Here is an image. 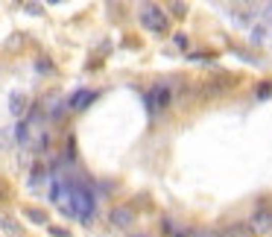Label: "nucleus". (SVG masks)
<instances>
[{
	"mask_svg": "<svg viewBox=\"0 0 272 237\" xmlns=\"http://www.w3.org/2000/svg\"><path fill=\"white\" fill-rule=\"evenodd\" d=\"M141 24L149 29V33H155V36H167V29H170V21H167V15L161 6H155V3H143L141 6Z\"/></svg>",
	"mask_w": 272,
	"mask_h": 237,
	"instance_id": "nucleus-1",
	"label": "nucleus"
},
{
	"mask_svg": "<svg viewBox=\"0 0 272 237\" xmlns=\"http://www.w3.org/2000/svg\"><path fill=\"white\" fill-rule=\"evenodd\" d=\"M146 106L153 108H164V106H170V88L167 85H155L153 91L146 94Z\"/></svg>",
	"mask_w": 272,
	"mask_h": 237,
	"instance_id": "nucleus-2",
	"label": "nucleus"
},
{
	"mask_svg": "<svg viewBox=\"0 0 272 237\" xmlns=\"http://www.w3.org/2000/svg\"><path fill=\"white\" fill-rule=\"evenodd\" d=\"M249 225H252V231H255V234H266V231H272V211L260 208V211L249 220Z\"/></svg>",
	"mask_w": 272,
	"mask_h": 237,
	"instance_id": "nucleus-3",
	"label": "nucleus"
},
{
	"mask_svg": "<svg viewBox=\"0 0 272 237\" xmlns=\"http://www.w3.org/2000/svg\"><path fill=\"white\" fill-rule=\"evenodd\" d=\"M114 225H120V228H129L132 220H135V214H132V208H126V205H117L114 211H111V217H108Z\"/></svg>",
	"mask_w": 272,
	"mask_h": 237,
	"instance_id": "nucleus-4",
	"label": "nucleus"
},
{
	"mask_svg": "<svg viewBox=\"0 0 272 237\" xmlns=\"http://www.w3.org/2000/svg\"><path fill=\"white\" fill-rule=\"evenodd\" d=\"M220 237H255V231L249 223H231L220 231Z\"/></svg>",
	"mask_w": 272,
	"mask_h": 237,
	"instance_id": "nucleus-5",
	"label": "nucleus"
},
{
	"mask_svg": "<svg viewBox=\"0 0 272 237\" xmlns=\"http://www.w3.org/2000/svg\"><path fill=\"white\" fill-rule=\"evenodd\" d=\"M88 103H94V91H76V94L68 100V106L76 108V111H82V108H88Z\"/></svg>",
	"mask_w": 272,
	"mask_h": 237,
	"instance_id": "nucleus-6",
	"label": "nucleus"
},
{
	"mask_svg": "<svg viewBox=\"0 0 272 237\" xmlns=\"http://www.w3.org/2000/svg\"><path fill=\"white\" fill-rule=\"evenodd\" d=\"M266 36H269V26L263 24V21L252 24V29H249V38H252V44H263V41H266Z\"/></svg>",
	"mask_w": 272,
	"mask_h": 237,
	"instance_id": "nucleus-7",
	"label": "nucleus"
},
{
	"mask_svg": "<svg viewBox=\"0 0 272 237\" xmlns=\"http://www.w3.org/2000/svg\"><path fill=\"white\" fill-rule=\"evenodd\" d=\"M24 217H26V220H33L36 225H47V214L38 211V208H33V205H26V208H24Z\"/></svg>",
	"mask_w": 272,
	"mask_h": 237,
	"instance_id": "nucleus-8",
	"label": "nucleus"
},
{
	"mask_svg": "<svg viewBox=\"0 0 272 237\" xmlns=\"http://www.w3.org/2000/svg\"><path fill=\"white\" fill-rule=\"evenodd\" d=\"M26 108V97H21V94H12V111L15 114H21Z\"/></svg>",
	"mask_w": 272,
	"mask_h": 237,
	"instance_id": "nucleus-9",
	"label": "nucleus"
},
{
	"mask_svg": "<svg viewBox=\"0 0 272 237\" xmlns=\"http://www.w3.org/2000/svg\"><path fill=\"white\" fill-rule=\"evenodd\" d=\"M0 225H3V228H6V231H9L12 237H18V234H21V231H18V225H15L12 220H9V217H0Z\"/></svg>",
	"mask_w": 272,
	"mask_h": 237,
	"instance_id": "nucleus-10",
	"label": "nucleus"
},
{
	"mask_svg": "<svg viewBox=\"0 0 272 237\" xmlns=\"http://www.w3.org/2000/svg\"><path fill=\"white\" fill-rule=\"evenodd\" d=\"M15 138H18V141H26V138H29V126H26V123H18V126H15Z\"/></svg>",
	"mask_w": 272,
	"mask_h": 237,
	"instance_id": "nucleus-11",
	"label": "nucleus"
},
{
	"mask_svg": "<svg viewBox=\"0 0 272 237\" xmlns=\"http://www.w3.org/2000/svg\"><path fill=\"white\" fill-rule=\"evenodd\" d=\"M47 231L53 237H71V231H68V228H59V225H47Z\"/></svg>",
	"mask_w": 272,
	"mask_h": 237,
	"instance_id": "nucleus-12",
	"label": "nucleus"
},
{
	"mask_svg": "<svg viewBox=\"0 0 272 237\" xmlns=\"http://www.w3.org/2000/svg\"><path fill=\"white\" fill-rule=\"evenodd\" d=\"M258 15H260V18H266V21H272V3H263V6H258Z\"/></svg>",
	"mask_w": 272,
	"mask_h": 237,
	"instance_id": "nucleus-13",
	"label": "nucleus"
},
{
	"mask_svg": "<svg viewBox=\"0 0 272 237\" xmlns=\"http://www.w3.org/2000/svg\"><path fill=\"white\" fill-rule=\"evenodd\" d=\"M173 15H176V18H182V15H185V6H182V3H173Z\"/></svg>",
	"mask_w": 272,
	"mask_h": 237,
	"instance_id": "nucleus-14",
	"label": "nucleus"
},
{
	"mask_svg": "<svg viewBox=\"0 0 272 237\" xmlns=\"http://www.w3.org/2000/svg\"><path fill=\"white\" fill-rule=\"evenodd\" d=\"M176 44H178V47H188V38L182 36V33H176Z\"/></svg>",
	"mask_w": 272,
	"mask_h": 237,
	"instance_id": "nucleus-15",
	"label": "nucleus"
}]
</instances>
